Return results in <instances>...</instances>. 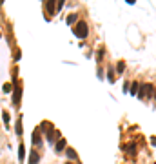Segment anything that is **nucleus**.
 Here are the masks:
<instances>
[{"label":"nucleus","mask_w":156,"mask_h":164,"mask_svg":"<svg viewBox=\"0 0 156 164\" xmlns=\"http://www.w3.org/2000/svg\"><path fill=\"white\" fill-rule=\"evenodd\" d=\"M138 88H140V84H138V82H132V86H131L129 93H131V95H138Z\"/></svg>","instance_id":"7"},{"label":"nucleus","mask_w":156,"mask_h":164,"mask_svg":"<svg viewBox=\"0 0 156 164\" xmlns=\"http://www.w3.org/2000/svg\"><path fill=\"white\" fill-rule=\"evenodd\" d=\"M62 7H64V2H62V0H60V2L56 4V9H62Z\"/></svg>","instance_id":"19"},{"label":"nucleus","mask_w":156,"mask_h":164,"mask_svg":"<svg viewBox=\"0 0 156 164\" xmlns=\"http://www.w3.org/2000/svg\"><path fill=\"white\" fill-rule=\"evenodd\" d=\"M55 2H53V0H49V2H46V9H47V13L49 15H55Z\"/></svg>","instance_id":"6"},{"label":"nucleus","mask_w":156,"mask_h":164,"mask_svg":"<svg viewBox=\"0 0 156 164\" xmlns=\"http://www.w3.org/2000/svg\"><path fill=\"white\" fill-rule=\"evenodd\" d=\"M75 37H78V38H85L87 37V24L84 20H80L75 26Z\"/></svg>","instance_id":"1"},{"label":"nucleus","mask_w":156,"mask_h":164,"mask_svg":"<svg viewBox=\"0 0 156 164\" xmlns=\"http://www.w3.org/2000/svg\"><path fill=\"white\" fill-rule=\"evenodd\" d=\"M125 148H127V151H129V153H135V151H136V150H135V148H136L135 144H127Z\"/></svg>","instance_id":"13"},{"label":"nucleus","mask_w":156,"mask_h":164,"mask_svg":"<svg viewBox=\"0 0 156 164\" xmlns=\"http://www.w3.org/2000/svg\"><path fill=\"white\" fill-rule=\"evenodd\" d=\"M24 155H26L24 146H18V159H20V160H24Z\"/></svg>","instance_id":"9"},{"label":"nucleus","mask_w":156,"mask_h":164,"mask_svg":"<svg viewBox=\"0 0 156 164\" xmlns=\"http://www.w3.org/2000/svg\"><path fill=\"white\" fill-rule=\"evenodd\" d=\"M102 57H104V49H98V53H96V60L100 62V60H102Z\"/></svg>","instance_id":"17"},{"label":"nucleus","mask_w":156,"mask_h":164,"mask_svg":"<svg viewBox=\"0 0 156 164\" xmlns=\"http://www.w3.org/2000/svg\"><path fill=\"white\" fill-rule=\"evenodd\" d=\"M107 79H109V82H115V73H113V69H111V67H109V77Z\"/></svg>","instance_id":"14"},{"label":"nucleus","mask_w":156,"mask_h":164,"mask_svg":"<svg viewBox=\"0 0 156 164\" xmlns=\"http://www.w3.org/2000/svg\"><path fill=\"white\" fill-rule=\"evenodd\" d=\"M65 144H67V142H65V139H60L58 142H56V148H55V150L60 153V151H64V150H65Z\"/></svg>","instance_id":"5"},{"label":"nucleus","mask_w":156,"mask_h":164,"mask_svg":"<svg viewBox=\"0 0 156 164\" xmlns=\"http://www.w3.org/2000/svg\"><path fill=\"white\" fill-rule=\"evenodd\" d=\"M154 100H156V88H154Z\"/></svg>","instance_id":"21"},{"label":"nucleus","mask_w":156,"mask_h":164,"mask_svg":"<svg viewBox=\"0 0 156 164\" xmlns=\"http://www.w3.org/2000/svg\"><path fill=\"white\" fill-rule=\"evenodd\" d=\"M11 89H13V84H9V82H7V84H4V89H2V91H4V93H9Z\"/></svg>","instance_id":"12"},{"label":"nucleus","mask_w":156,"mask_h":164,"mask_svg":"<svg viewBox=\"0 0 156 164\" xmlns=\"http://www.w3.org/2000/svg\"><path fill=\"white\" fill-rule=\"evenodd\" d=\"M4 122L9 124V113H7V111H4Z\"/></svg>","instance_id":"18"},{"label":"nucleus","mask_w":156,"mask_h":164,"mask_svg":"<svg viewBox=\"0 0 156 164\" xmlns=\"http://www.w3.org/2000/svg\"><path fill=\"white\" fill-rule=\"evenodd\" d=\"M20 97H22V89H20V86H16L15 88V93H13V104L16 108L20 106Z\"/></svg>","instance_id":"2"},{"label":"nucleus","mask_w":156,"mask_h":164,"mask_svg":"<svg viewBox=\"0 0 156 164\" xmlns=\"http://www.w3.org/2000/svg\"><path fill=\"white\" fill-rule=\"evenodd\" d=\"M67 164H76V162H67Z\"/></svg>","instance_id":"22"},{"label":"nucleus","mask_w":156,"mask_h":164,"mask_svg":"<svg viewBox=\"0 0 156 164\" xmlns=\"http://www.w3.org/2000/svg\"><path fill=\"white\" fill-rule=\"evenodd\" d=\"M40 142H42L40 131H38V130H35V131H33V144H35V146H40Z\"/></svg>","instance_id":"4"},{"label":"nucleus","mask_w":156,"mask_h":164,"mask_svg":"<svg viewBox=\"0 0 156 164\" xmlns=\"http://www.w3.org/2000/svg\"><path fill=\"white\" fill-rule=\"evenodd\" d=\"M75 20H76V15H69V16H67V24H73Z\"/></svg>","instance_id":"16"},{"label":"nucleus","mask_w":156,"mask_h":164,"mask_svg":"<svg viewBox=\"0 0 156 164\" xmlns=\"http://www.w3.org/2000/svg\"><path fill=\"white\" fill-rule=\"evenodd\" d=\"M123 69H125V64L120 60V62L116 64V71H118V75H120V73H123Z\"/></svg>","instance_id":"8"},{"label":"nucleus","mask_w":156,"mask_h":164,"mask_svg":"<svg viewBox=\"0 0 156 164\" xmlns=\"http://www.w3.org/2000/svg\"><path fill=\"white\" fill-rule=\"evenodd\" d=\"M67 157H69V159H75V160H76V153H75L73 150H67Z\"/></svg>","instance_id":"15"},{"label":"nucleus","mask_w":156,"mask_h":164,"mask_svg":"<svg viewBox=\"0 0 156 164\" xmlns=\"http://www.w3.org/2000/svg\"><path fill=\"white\" fill-rule=\"evenodd\" d=\"M16 135H22V119L16 121Z\"/></svg>","instance_id":"11"},{"label":"nucleus","mask_w":156,"mask_h":164,"mask_svg":"<svg viewBox=\"0 0 156 164\" xmlns=\"http://www.w3.org/2000/svg\"><path fill=\"white\" fill-rule=\"evenodd\" d=\"M40 162V155L36 151H31L29 153V164H38Z\"/></svg>","instance_id":"3"},{"label":"nucleus","mask_w":156,"mask_h":164,"mask_svg":"<svg viewBox=\"0 0 156 164\" xmlns=\"http://www.w3.org/2000/svg\"><path fill=\"white\" fill-rule=\"evenodd\" d=\"M151 142H152V144L156 146V137H152V139H151Z\"/></svg>","instance_id":"20"},{"label":"nucleus","mask_w":156,"mask_h":164,"mask_svg":"<svg viewBox=\"0 0 156 164\" xmlns=\"http://www.w3.org/2000/svg\"><path fill=\"white\" fill-rule=\"evenodd\" d=\"M55 135H56V131L55 130H49V133H47V140H49V142H53V140H55Z\"/></svg>","instance_id":"10"}]
</instances>
